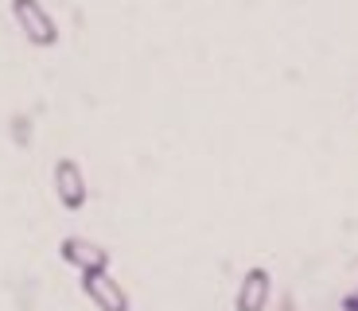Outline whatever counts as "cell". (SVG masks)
I'll use <instances>...</instances> for the list:
<instances>
[{"mask_svg": "<svg viewBox=\"0 0 358 311\" xmlns=\"http://www.w3.org/2000/svg\"><path fill=\"white\" fill-rule=\"evenodd\" d=\"M59 257H63L66 265H74L82 276L86 273H109V253L101 245H94L90 238H63Z\"/></svg>", "mask_w": 358, "mask_h": 311, "instance_id": "4", "label": "cell"}, {"mask_svg": "<svg viewBox=\"0 0 358 311\" xmlns=\"http://www.w3.org/2000/svg\"><path fill=\"white\" fill-rule=\"evenodd\" d=\"M82 292L98 311H129V292L121 288V280H113V273H86Z\"/></svg>", "mask_w": 358, "mask_h": 311, "instance_id": "2", "label": "cell"}, {"mask_svg": "<svg viewBox=\"0 0 358 311\" xmlns=\"http://www.w3.org/2000/svg\"><path fill=\"white\" fill-rule=\"evenodd\" d=\"M55 195H59V203L66 206V210H82L90 198V187H86V175H82L78 160H59L55 164Z\"/></svg>", "mask_w": 358, "mask_h": 311, "instance_id": "3", "label": "cell"}, {"mask_svg": "<svg viewBox=\"0 0 358 311\" xmlns=\"http://www.w3.org/2000/svg\"><path fill=\"white\" fill-rule=\"evenodd\" d=\"M343 311H358V292H355V296H347V300H343Z\"/></svg>", "mask_w": 358, "mask_h": 311, "instance_id": "6", "label": "cell"}, {"mask_svg": "<svg viewBox=\"0 0 358 311\" xmlns=\"http://www.w3.org/2000/svg\"><path fill=\"white\" fill-rule=\"evenodd\" d=\"M268 296H273V276L268 268H250L238 284V296H234V311H265Z\"/></svg>", "mask_w": 358, "mask_h": 311, "instance_id": "5", "label": "cell"}, {"mask_svg": "<svg viewBox=\"0 0 358 311\" xmlns=\"http://www.w3.org/2000/svg\"><path fill=\"white\" fill-rule=\"evenodd\" d=\"M12 20L20 24V31L27 36V43L36 47H55L59 43V24L51 20V12L39 0H12Z\"/></svg>", "mask_w": 358, "mask_h": 311, "instance_id": "1", "label": "cell"}]
</instances>
